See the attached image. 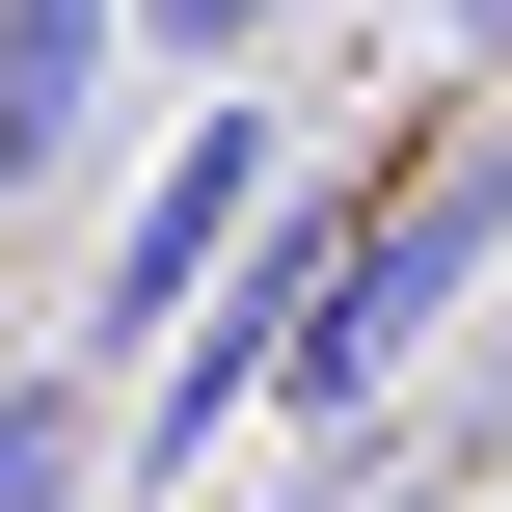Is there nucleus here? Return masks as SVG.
Wrapping results in <instances>:
<instances>
[{"mask_svg":"<svg viewBox=\"0 0 512 512\" xmlns=\"http://www.w3.org/2000/svg\"><path fill=\"white\" fill-rule=\"evenodd\" d=\"M270 216H297V135H270V108H189V135H162V189L108 216V297H81V351H135V378H162V351H189L243 270H270Z\"/></svg>","mask_w":512,"mask_h":512,"instance_id":"1","label":"nucleus"},{"mask_svg":"<svg viewBox=\"0 0 512 512\" xmlns=\"http://www.w3.org/2000/svg\"><path fill=\"white\" fill-rule=\"evenodd\" d=\"M108 54H135V0H0V189L108 162Z\"/></svg>","mask_w":512,"mask_h":512,"instance_id":"2","label":"nucleus"},{"mask_svg":"<svg viewBox=\"0 0 512 512\" xmlns=\"http://www.w3.org/2000/svg\"><path fill=\"white\" fill-rule=\"evenodd\" d=\"M108 459H135V432H108V378H81V351H27V378H0V512H81Z\"/></svg>","mask_w":512,"mask_h":512,"instance_id":"3","label":"nucleus"},{"mask_svg":"<svg viewBox=\"0 0 512 512\" xmlns=\"http://www.w3.org/2000/svg\"><path fill=\"white\" fill-rule=\"evenodd\" d=\"M270 27H297V0H135V54H162V81H216V54H270Z\"/></svg>","mask_w":512,"mask_h":512,"instance_id":"4","label":"nucleus"},{"mask_svg":"<svg viewBox=\"0 0 512 512\" xmlns=\"http://www.w3.org/2000/svg\"><path fill=\"white\" fill-rule=\"evenodd\" d=\"M297 512H459V459H432V432H378V459H324Z\"/></svg>","mask_w":512,"mask_h":512,"instance_id":"5","label":"nucleus"},{"mask_svg":"<svg viewBox=\"0 0 512 512\" xmlns=\"http://www.w3.org/2000/svg\"><path fill=\"white\" fill-rule=\"evenodd\" d=\"M459 27H512V0H459Z\"/></svg>","mask_w":512,"mask_h":512,"instance_id":"6","label":"nucleus"}]
</instances>
